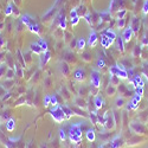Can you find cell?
<instances>
[{"label": "cell", "instance_id": "1", "mask_svg": "<svg viewBox=\"0 0 148 148\" xmlns=\"http://www.w3.org/2000/svg\"><path fill=\"white\" fill-rule=\"evenodd\" d=\"M109 73L110 75L119 76L121 79H127L128 78V72H127V70H126V68H125L123 64H116V65L110 66Z\"/></svg>", "mask_w": 148, "mask_h": 148}, {"label": "cell", "instance_id": "2", "mask_svg": "<svg viewBox=\"0 0 148 148\" xmlns=\"http://www.w3.org/2000/svg\"><path fill=\"white\" fill-rule=\"evenodd\" d=\"M129 129L133 133H135L136 135H145V134H147L146 126L143 125V123H141L140 121H133V122H130Z\"/></svg>", "mask_w": 148, "mask_h": 148}, {"label": "cell", "instance_id": "3", "mask_svg": "<svg viewBox=\"0 0 148 148\" xmlns=\"http://www.w3.org/2000/svg\"><path fill=\"white\" fill-rule=\"evenodd\" d=\"M50 114H51V116L53 117V120L57 121V122H62V121L65 120V114H64L63 109H62V107H60L59 104L56 106L53 109L50 110Z\"/></svg>", "mask_w": 148, "mask_h": 148}, {"label": "cell", "instance_id": "4", "mask_svg": "<svg viewBox=\"0 0 148 148\" xmlns=\"http://www.w3.org/2000/svg\"><path fill=\"white\" fill-rule=\"evenodd\" d=\"M103 121H104L103 125L106 126L107 129H114L115 126H116V122H115V117H114V113L113 112L106 113V115L103 116Z\"/></svg>", "mask_w": 148, "mask_h": 148}, {"label": "cell", "instance_id": "5", "mask_svg": "<svg viewBox=\"0 0 148 148\" xmlns=\"http://www.w3.org/2000/svg\"><path fill=\"white\" fill-rule=\"evenodd\" d=\"M84 123V122H83ZM83 123L82 122H78V123H75V125L70 126L69 128V138L71 136H82V127H83Z\"/></svg>", "mask_w": 148, "mask_h": 148}, {"label": "cell", "instance_id": "6", "mask_svg": "<svg viewBox=\"0 0 148 148\" xmlns=\"http://www.w3.org/2000/svg\"><path fill=\"white\" fill-rule=\"evenodd\" d=\"M126 4V0H110V5H109V12H117L120 8H123Z\"/></svg>", "mask_w": 148, "mask_h": 148}, {"label": "cell", "instance_id": "7", "mask_svg": "<svg viewBox=\"0 0 148 148\" xmlns=\"http://www.w3.org/2000/svg\"><path fill=\"white\" fill-rule=\"evenodd\" d=\"M91 84L95 88H100L101 84V75L97 70H92L91 71Z\"/></svg>", "mask_w": 148, "mask_h": 148}, {"label": "cell", "instance_id": "8", "mask_svg": "<svg viewBox=\"0 0 148 148\" xmlns=\"http://www.w3.org/2000/svg\"><path fill=\"white\" fill-rule=\"evenodd\" d=\"M133 34H134V32H133L132 26H130V25L127 26L125 30H123V33H122L123 42H125V43H129V42L132 40V38H133Z\"/></svg>", "mask_w": 148, "mask_h": 148}, {"label": "cell", "instance_id": "9", "mask_svg": "<svg viewBox=\"0 0 148 148\" xmlns=\"http://www.w3.org/2000/svg\"><path fill=\"white\" fill-rule=\"evenodd\" d=\"M140 18L139 17H134L133 20H132V24H130V26L133 29V32L134 34H139V31H140Z\"/></svg>", "mask_w": 148, "mask_h": 148}, {"label": "cell", "instance_id": "10", "mask_svg": "<svg viewBox=\"0 0 148 148\" xmlns=\"http://www.w3.org/2000/svg\"><path fill=\"white\" fill-rule=\"evenodd\" d=\"M130 82H132V84H133L134 89L136 88V87H141V88H143V87H145V82H143L142 77H141V76H139V75H135Z\"/></svg>", "mask_w": 148, "mask_h": 148}, {"label": "cell", "instance_id": "11", "mask_svg": "<svg viewBox=\"0 0 148 148\" xmlns=\"http://www.w3.org/2000/svg\"><path fill=\"white\" fill-rule=\"evenodd\" d=\"M123 142H125V140H123L121 136H115L112 141H110V148H121Z\"/></svg>", "mask_w": 148, "mask_h": 148}, {"label": "cell", "instance_id": "12", "mask_svg": "<svg viewBox=\"0 0 148 148\" xmlns=\"http://www.w3.org/2000/svg\"><path fill=\"white\" fill-rule=\"evenodd\" d=\"M141 95H136L134 94V96L132 97L130 100V104H132V110H136L139 108V103H140V100H141Z\"/></svg>", "mask_w": 148, "mask_h": 148}, {"label": "cell", "instance_id": "13", "mask_svg": "<svg viewBox=\"0 0 148 148\" xmlns=\"http://www.w3.org/2000/svg\"><path fill=\"white\" fill-rule=\"evenodd\" d=\"M97 42H98V36L95 31H91V33L89 34V42L88 44L91 46V47H95L97 45Z\"/></svg>", "mask_w": 148, "mask_h": 148}, {"label": "cell", "instance_id": "14", "mask_svg": "<svg viewBox=\"0 0 148 148\" xmlns=\"http://www.w3.org/2000/svg\"><path fill=\"white\" fill-rule=\"evenodd\" d=\"M27 27H29V30L31 31V32H33V33H36V34H38L39 32H40V30H39V25L37 24L33 19L27 24Z\"/></svg>", "mask_w": 148, "mask_h": 148}, {"label": "cell", "instance_id": "15", "mask_svg": "<svg viewBox=\"0 0 148 148\" xmlns=\"http://www.w3.org/2000/svg\"><path fill=\"white\" fill-rule=\"evenodd\" d=\"M104 34L109 38V40H110V43H114L115 40H116V38H117V34H116V32L114 31V30H112V29H108V30H106L104 31Z\"/></svg>", "mask_w": 148, "mask_h": 148}, {"label": "cell", "instance_id": "16", "mask_svg": "<svg viewBox=\"0 0 148 148\" xmlns=\"http://www.w3.org/2000/svg\"><path fill=\"white\" fill-rule=\"evenodd\" d=\"M50 58H51V52L50 51H45V52H43L42 55H40V65L43 66V65H45L49 60H50Z\"/></svg>", "mask_w": 148, "mask_h": 148}, {"label": "cell", "instance_id": "17", "mask_svg": "<svg viewBox=\"0 0 148 148\" xmlns=\"http://www.w3.org/2000/svg\"><path fill=\"white\" fill-rule=\"evenodd\" d=\"M58 24H59V27L63 30V31L66 29V18H65V16H64V11L60 12L59 19H58Z\"/></svg>", "mask_w": 148, "mask_h": 148}, {"label": "cell", "instance_id": "18", "mask_svg": "<svg viewBox=\"0 0 148 148\" xmlns=\"http://www.w3.org/2000/svg\"><path fill=\"white\" fill-rule=\"evenodd\" d=\"M30 50H31L32 52L37 53V55H42V53H43V50H42L40 45L38 44V42H37V43H31V45H30Z\"/></svg>", "mask_w": 148, "mask_h": 148}, {"label": "cell", "instance_id": "19", "mask_svg": "<svg viewBox=\"0 0 148 148\" xmlns=\"http://www.w3.org/2000/svg\"><path fill=\"white\" fill-rule=\"evenodd\" d=\"M6 129H7L8 132H13V130L16 129V121H14V119L10 117V119L6 121Z\"/></svg>", "mask_w": 148, "mask_h": 148}, {"label": "cell", "instance_id": "20", "mask_svg": "<svg viewBox=\"0 0 148 148\" xmlns=\"http://www.w3.org/2000/svg\"><path fill=\"white\" fill-rule=\"evenodd\" d=\"M116 47H117V50L120 52L125 51V42H123L122 36L121 37H117V38H116Z\"/></svg>", "mask_w": 148, "mask_h": 148}, {"label": "cell", "instance_id": "21", "mask_svg": "<svg viewBox=\"0 0 148 148\" xmlns=\"http://www.w3.org/2000/svg\"><path fill=\"white\" fill-rule=\"evenodd\" d=\"M143 140H145V138H141V136H139V135H136V136H134V138H132V139L128 140V145L129 146H134V145L141 143Z\"/></svg>", "mask_w": 148, "mask_h": 148}, {"label": "cell", "instance_id": "22", "mask_svg": "<svg viewBox=\"0 0 148 148\" xmlns=\"http://www.w3.org/2000/svg\"><path fill=\"white\" fill-rule=\"evenodd\" d=\"M73 76H75V79L78 81V82H82L84 81L85 78V72L83 70H76L75 73H73Z\"/></svg>", "mask_w": 148, "mask_h": 148}, {"label": "cell", "instance_id": "23", "mask_svg": "<svg viewBox=\"0 0 148 148\" xmlns=\"http://www.w3.org/2000/svg\"><path fill=\"white\" fill-rule=\"evenodd\" d=\"M94 104H95V108L96 109H101L104 104V101H103V98L100 97V96H96L95 97V100H94Z\"/></svg>", "mask_w": 148, "mask_h": 148}, {"label": "cell", "instance_id": "24", "mask_svg": "<svg viewBox=\"0 0 148 148\" xmlns=\"http://www.w3.org/2000/svg\"><path fill=\"white\" fill-rule=\"evenodd\" d=\"M116 91H117V88L114 87V85H112V84H109L107 87V89H106V94L108 96H114L116 94Z\"/></svg>", "mask_w": 148, "mask_h": 148}, {"label": "cell", "instance_id": "25", "mask_svg": "<svg viewBox=\"0 0 148 148\" xmlns=\"http://www.w3.org/2000/svg\"><path fill=\"white\" fill-rule=\"evenodd\" d=\"M120 81H121V78L119 77V76H116V75H110V78H109V84H112V85H114V87H116V85H120Z\"/></svg>", "mask_w": 148, "mask_h": 148}, {"label": "cell", "instance_id": "26", "mask_svg": "<svg viewBox=\"0 0 148 148\" xmlns=\"http://www.w3.org/2000/svg\"><path fill=\"white\" fill-rule=\"evenodd\" d=\"M75 104L78 107V108H87V102H85V100L84 98H82V97H77L76 100H75Z\"/></svg>", "mask_w": 148, "mask_h": 148}, {"label": "cell", "instance_id": "27", "mask_svg": "<svg viewBox=\"0 0 148 148\" xmlns=\"http://www.w3.org/2000/svg\"><path fill=\"white\" fill-rule=\"evenodd\" d=\"M139 121L141 123H143V125L148 122V109L145 110V112H142L141 114H139Z\"/></svg>", "mask_w": 148, "mask_h": 148}, {"label": "cell", "instance_id": "28", "mask_svg": "<svg viewBox=\"0 0 148 148\" xmlns=\"http://www.w3.org/2000/svg\"><path fill=\"white\" fill-rule=\"evenodd\" d=\"M87 139H88V141H90V142H94V141H95L96 135H95V130H94V129H88V130H87Z\"/></svg>", "mask_w": 148, "mask_h": 148}, {"label": "cell", "instance_id": "29", "mask_svg": "<svg viewBox=\"0 0 148 148\" xmlns=\"http://www.w3.org/2000/svg\"><path fill=\"white\" fill-rule=\"evenodd\" d=\"M125 104H127V102H126V100H125V97H123V96L116 98V101H115V106H116V108H122Z\"/></svg>", "mask_w": 148, "mask_h": 148}, {"label": "cell", "instance_id": "30", "mask_svg": "<svg viewBox=\"0 0 148 148\" xmlns=\"http://www.w3.org/2000/svg\"><path fill=\"white\" fill-rule=\"evenodd\" d=\"M62 109H63V112H64V114H65V119H66V120L72 116L73 112H72L71 108H69V107H66V106H63V107H62Z\"/></svg>", "mask_w": 148, "mask_h": 148}, {"label": "cell", "instance_id": "31", "mask_svg": "<svg viewBox=\"0 0 148 148\" xmlns=\"http://www.w3.org/2000/svg\"><path fill=\"white\" fill-rule=\"evenodd\" d=\"M101 44H102V46L103 47H109L110 45H112V43H110V40H109V38L106 36V34H103L102 37H101Z\"/></svg>", "mask_w": 148, "mask_h": 148}, {"label": "cell", "instance_id": "32", "mask_svg": "<svg viewBox=\"0 0 148 148\" xmlns=\"http://www.w3.org/2000/svg\"><path fill=\"white\" fill-rule=\"evenodd\" d=\"M76 10H77V13H78L79 18H81V17H84L85 14L88 13V12H87V8H85V6H84V5H79Z\"/></svg>", "mask_w": 148, "mask_h": 148}, {"label": "cell", "instance_id": "33", "mask_svg": "<svg viewBox=\"0 0 148 148\" xmlns=\"http://www.w3.org/2000/svg\"><path fill=\"white\" fill-rule=\"evenodd\" d=\"M141 52H142V47L141 45H136L134 47V50H133V57H141Z\"/></svg>", "mask_w": 148, "mask_h": 148}, {"label": "cell", "instance_id": "34", "mask_svg": "<svg viewBox=\"0 0 148 148\" xmlns=\"http://www.w3.org/2000/svg\"><path fill=\"white\" fill-rule=\"evenodd\" d=\"M5 76H6V79H13L14 76H16V71H14V69H12V68L7 69Z\"/></svg>", "mask_w": 148, "mask_h": 148}, {"label": "cell", "instance_id": "35", "mask_svg": "<svg viewBox=\"0 0 148 148\" xmlns=\"http://www.w3.org/2000/svg\"><path fill=\"white\" fill-rule=\"evenodd\" d=\"M100 18L102 20H104V21H110V20H112V16H110L109 11L108 12H102V13L100 14Z\"/></svg>", "mask_w": 148, "mask_h": 148}, {"label": "cell", "instance_id": "36", "mask_svg": "<svg viewBox=\"0 0 148 148\" xmlns=\"http://www.w3.org/2000/svg\"><path fill=\"white\" fill-rule=\"evenodd\" d=\"M85 44H87L85 39H84V38H79V39L77 40V45H76V47L78 49V50H83V49L85 47Z\"/></svg>", "mask_w": 148, "mask_h": 148}, {"label": "cell", "instance_id": "37", "mask_svg": "<svg viewBox=\"0 0 148 148\" xmlns=\"http://www.w3.org/2000/svg\"><path fill=\"white\" fill-rule=\"evenodd\" d=\"M126 14H127V10L121 8V10H119V11L116 12V18H117V19H122V18H125Z\"/></svg>", "mask_w": 148, "mask_h": 148}, {"label": "cell", "instance_id": "38", "mask_svg": "<svg viewBox=\"0 0 148 148\" xmlns=\"http://www.w3.org/2000/svg\"><path fill=\"white\" fill-rule=\"evenodd\" d=\"M38 44L40 45V47H42V50H43V52H45V51H47V43H46V40H44L43 38H39V40H38Z\"/></svg>", "mask_w": 148, "mask_h": 148}, {"label": "cell", "instance_id": "39", "mask_svg": "<svg viewBox=\"0 0 148 148\" xmlns=\"http://www.w3.org/2000/svg\"><path fill=\"white\" fill-rule=\"evenodd\" d=\"M13 5L12 4H8L7 6H6V8H5V11H4V13H5V16H11L12 13H13Z\"/></svg>", "mask_w": 148, "mask_h": 148}, {"label": "cell", "instance_id": "40", "mask_svg": "<svg viewBox=\"0 0 148 148\" xmlns=\"http://www.w3.org/2000/svg\"><path fill=\"white\" fill-rule=\"evenodd\" d=\"M7 64H0V77H4L6 75V71H7Z\"/></svg>", "mask_w": 148, "mask_h": 148}, {"label": "cell", "instance_id": "41", "mask_svg": "<svg viewBox=\"0 0 148 148\" xmlns=\"http://www.w3.org/2000/svg\"><path fill=\"white\" fill-rule=\"evenodd\" d=\"M60 71L63 72L64 75H69L70 69H69V66H68V64H66V63H62V64H60Z\"/></svg>", "mask_w": 148, "mask_h": 148}, {"label": "cell", "instance_id": "42", "mask_svg": "<svg viewBox=\"0 0 148 148\" xmlns=\"http://www.w3.org/2000/svg\"><path fill=\"white\" fill-rule=\"evenodd\" d=\"M31 20H32V18H31V16H29V14H24V16H21V23H23V24H25L26 26H27V24H29Z\"/></svg>", "mask_w": 148, "mask_h": 148}, {"label": "cell", "instance_id": "43", "mask_svg": "<svg viewBox=\"0 0 148 148\" xmlns=\"http://www.w3.org/2000/svg\"><path fill=\"white\" fill-rule=\"evenodd\" d=\"M126 23H127V19L126 18L119 19V21H117V29H123V27L126 26Z\"/></svg>", "mask_w": 148, "mask_h": 148}, {"label": "cell", "instance_id": "44", "mask_svg": "<svg viewBox=\"0 0 148 148\" xmlns=\"http://www.w3.org/2000/svg\"><path fill=\"white\" fill-rule=\"evenodd\" d=\"M18 59H19V62H20V64L23 65V68H25L26 66V63H25V59H24V57H23V55H21V52L18 50Z\"/></svg>", "mask_w": 148, "mask_h": 148}, {"label": "cell", "instance_id": "45", "mask_svg": "<svg viewBox=\"0 0 148 148\" xmlns=\"http://www.w3.org/2000/svg\"><path fill=\"white\" fill-rule=\"evenodd\" d=\"M142 12L145 14H148V0H145L142 4Z\"/></svg>", "mask_w": 148, "mask_h": 148}, {"label": "cell", "instance_id": "46", "mask_svg": "<svg viewBox=\"0 0 148 148\" xmlns=\"http://www.w3.org/2000/svg\"><path fill=\"white\" fill-rule=\"evenodd\" d=\"M104 66H106L104 59H98V60H97V68H98V69H103Z\"/></svg>", "mask_w": 148, "mask_h": 148}, {"label": "cell", "instance_id": "47", "mask_svg": "<svg viewBox=\"0 0 148 148\" xmlns=\"http://www.w3.org/2000/svg\"><path fill=\"white\" fill-rule=\"evenodd\" d=\"M77 17H79L78 13H77V10L76 8H72L71 12H70V18L73 19V18H77Z\"/></svg>", "mask_w": 148, "mask_h": 148}, {"label": "cell", "instance_id": "48", "mask_svg": "<svg viewBox=\"0 0 148 148\" xmlns=\"http://www.w3.org/2000/svg\"><path fill=\"white\" fill-rule=\"evenodd\" d=\"M134 94H136V95H143V88H141V87H136L134 89Z\"/></svg>", "mask_w": 148, "mask_h": 148}, {"label": "cell", "instance_id": "49", "mask_svg": "<svg viewBox=\"0 0 148 148\" xmlns=\"http://www.w3.org/2000/svg\"><path fill=\"white\" fill-rule=\"evenodd\" d=\"M50 104H51V96H45V98H44V106L47 107Z\"/></svg>", "mask_w": 148, "mask_h": 148}, {"label": "cell", "instance_id": "50", "mask_svg": "<svg viewBox=\"0 0 148 148\" xmlns=\"http://www.w3.org/2000/svg\"><path fill=\"white\" fill-rule=\"evenodd\" d=\"M51 104L53 106V107H56V106H58V101H57V97L53 95V96H51Z\"/></svg>", "mask_w": 148, "mask_h": 148}, {"label": "cell", "instance_id": "51", "mask_svg": "<svg viewBox=\"0 0 148 148\" xmlns=\"http://www.w3.org/2000/svg\"><path fill=\"white\" fill-rule=\"evenodd\" d=\"M59 136H60V140H65V132H64V129H59Z\"/></svg>", "mask_w": 148, "mask_h": 148}, {"label": "cell", "instance_id": "52", "mask_svg": "<svg viewBox=\"0 0 148 148\" xmlns=\"http://www.w3.org/2000/svg\"><path fill=\"white\" fill-rule=\"evenodd\" d=\"M6 94V88L3 87V85H0V97H3V95Z\"/></svg>", "mask_w": 148, "mask_h": 148}, {"label": "cell", "instance_id": "53", "mask_svg": "<svg viewBox=\"0 0 148 148\" xmlns=\"http://www.w3.org/2000/svg\"><path fill=\"white\" fill-rule=\"evenodd\" d=\"M126 110H128V112H129V110H132V104H130V102L127 103V106H126Z\"/></svg>", "mask_w": 148, "mask_h": 148}, {"label": "cell", "instance_id": "54", "mask_svg": "<svg viewBox=\"0 0 148 148\" xmlns=\"http://www.w3.org/2000/svg\"><path fill=\"white\" fill-rule=\"evenodd\" d=\"M83 57H84V59H85V60H89V59H90V58H89V53H85Z\"/></svg>", "mask_w": 148, "mask_h": 148}, {"label": "cell", "instance_id": "55", "mask_svg": "<svg viewBox=\"0 0 148 148\" xmlns=\"http://www.w3.org/2000/svg\"><path fill=\"white\" fill-rule=\"evenodd\" d=\"M98 148H106V147H104V146L102 145V146H100V147H98Z\"/></svg>", "mask_w": 148, "mask_h": 148}, {"label": "cell", "instance_id": "56", "mask_svg": "<svg viewBox=\"0 0 148 148\" xmlns=\"http://www.w3.org/2000/svg\"><path fill=\"white\" fill-rule=\"evenodd\" d=\"M147 123H148V122H147Z\"/></svg>", "mask_w": 148, "mask_h": 148}]
</instances>
